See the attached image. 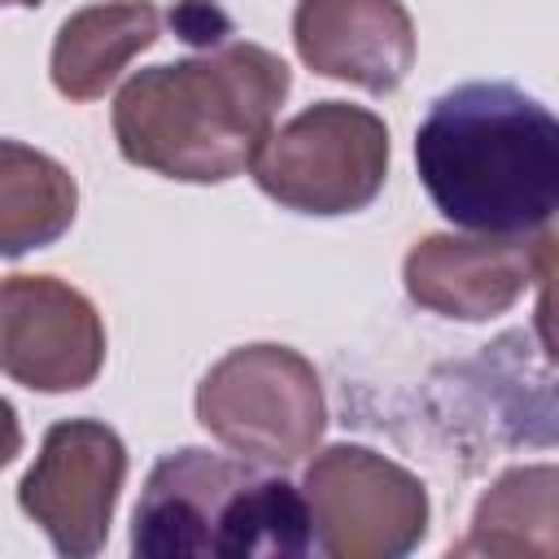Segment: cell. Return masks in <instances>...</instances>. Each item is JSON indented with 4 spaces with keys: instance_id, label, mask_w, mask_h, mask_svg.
Masks as SVG:
<instances>
[{
    "instance_id": "obj_1",
    "label": "cell",
    "mask_w": 559,
    "mask_h": 559,
    "mask_svg": "<svg viewBox=\"0 0 559 559\" xmlns=\"http://www.w3.org/2000/svg\"><path fill=\"white\" fill-rule=\"evenodd\" d=\"M288 87L284 57L231 39L131 74L114 96V140L140 170L179 183H223L249 170Z\"/></svg>"
},
{
    "instance_id": "obj_2",
    "label": "cell",
    "mask_w": 559,
    "mask_h": 559,
    "mask_svg": "<svg viewBox=\"0 0 559 559\" xmlns=\"http://www.w3.org/2000/svg\"><path fill=\"white\" fill-rule=\"evenodd\" d=\"M437 214L472 236H537L559 210V122L515 83H459L415 131Z\"/></svg>"
},
{
    "instance_id": "obj_3",
    "label": "cell",
    "mask_w": 559,
    "mask_h": 559,
    "mask_svg": "<svg viewBox=\"0 0 559 559\" xmlns=\"http://www.w3.org/2000/svg\"><path fill=\"white\" fill-rule=\"evenodd\" d=\"M306 550L310 511L301 489L253 467V459L201 445L157 459L131 515V555L140 559H284Z\"/></svg>"
},
{
    "instance_id": "obj_4",
    "label": "cell",
    "mask_w": 559,
    "mask_h": 559,
    "mask_svg": "<svg viewBox=\"0 0 559 559\" xmlns=\"http://www.w3.org/2000/svg\"><path fill=\"white\" fill-rule=\"evenodd\" d=\"M249 170L258 188L293 214H358L389 179V127L362 105L314 100L271 127Z\"/></svg>"
},
{
    "instance_id": "obj_5",
    "label": "cell",
    "mask_w": 559,
    "mask_h": 559,
    "mask_svg": "<svg viewBox=\"0 0 559 559\" xmlns=\"http://www.w3.org/2000/svg\"><path fill=\"white\" fill-rule=\"evenodd\" d=\"M201 428L240 459L288 467L306 459L328 424L323 384L310 358L288 345H240L197 384Z\"/></svg>"
},
{
    "instance_id": "obj_6",
    "label": "cell",
    "mask_w": 559,
    "mask_h": 559,
    "mask_svg": "<svg viewBox=\"0 0 559 559\" xmlns=\"http://www.w3.org/2000/svg\"><path fill=\"white\" fill-rule=\"evenodd\" d=\"M310 546L332 559H397L428 533V489L371 445H328L301 476Z\"/></svg>"
},
{
    "instance_id": "obj_7",
    "label": "cell",
    "mask_w": 559,
    "mask_h": 559,
    "mask_svg": "<svg viewBox=\"0 0 559 559\" xmlns=\"http://www.w3.org/2000/svg\"><path fill=\"white\" fill-rule=\"evenodd\" d=\"M127 480V445L100 419H61L44 432L17 485V507L44 528L57 555L87 559L105 546Z\"/></svg>"
},
{
    "instance_id": "obj_8",
    "label": "cell",
    "mask_w": 559,
    "mask_h": 559,
    "mask_svg": "<svg viewBox=\"0 0 559 559\" xmlns=\"http://www.w3.org/2000/svg\"><path fill=\"white\" fill-rule=\"evenodd\" d=\"M105 367L100 310L57 275L0 280V371L35 393L87 389Z\"/></svg>"
},
{
    "instance_id": "obj_9",
    "label": "cell",
    "mask_w": 559,
    "mask_h": 559,
    "mask_svg": "<svg viewBox=\"0 0 559 559\" xmlns=\"http://www.w3.org/2000/svg\"><path fill=\"white\" fill-rule=\"evenodd\" d=\"M550 227L537 236H424L402 262V284L415 306L480 323L550 280Z\"/></svg>"
},
{
    "instance_id": "obj_10",
    "label": "cell",
    "mask_w": 559,
    "mask_h": 559,
    "mask_svg": "<svg viewBox=\"0 0 559 559\" xmlns=\"http://www.w3.org/2000/svg\"><path fill=\"white\" fill-rule=\"evenodd\" d=\"M293 48L314 74L384 96L415 66V22L402 0H297Z\"/></svg>"
},
{
    "instance_id": "obj_11",
    "label": "cell",
    "mask_w": 559,
    "mask_h": 559,
    "mask_svg": "<svg viewBox=\"0 0 559 559\" xmlns=\"http://www.w3.org/2000/svg\"><path fill=\"white\" fill-rule=\"evenodd\" d=\"M162 35V13L148 0H100L70 13L57 26L48 74L66 100H100L118 74L153 48Z\"/></svg>"
},
{
    "instance_id": "obj_12",
    "label": "cell",
    "mask_w": 559,
    "mask_h": 559,
    "mask_svg": "<svg viewBox=\"0 0 559 559\" xmlns=\"http://www.w3.org/2000/svg\"><path fill=\"white\" fill-rule=\"evenodd\" d=\"M79 214L74 175L22 144L0 140V258H22L31 249L57 245Z\"/></svg>"
},
{
    "instance_id": "obj_13",
    "label": "cell",
    "mask_w": 559,
    "mask_h": 559,
    "mask_svg": "<svg viewBox=\"0 0 559 559\" xmlns=\"http://www.w3.org/2000/svg\"><path fill=\"white\" fill-rule=\"evenodd\" d=\"M555 467H511L476 502L454 555H550L555 550Z\"/></svg>"
},
{
    "instance_id": "obj_14",
    "label": "cell",
    "mask_w": 559,
    "mask_h": 559,
    "mask_svg": "<svg viewBox=\"0 0 559 559\" xmlns=\"http://www.w3.org/2000/svg\"><path fill=\"white\" fill-rule=\"evenodd\" d=\"M22 454V424L9 397H0V467H9Z\"/></svg>"
},
{
    "instance_id": "obj_15",
    "label": "cell",
    "mask_w": 559,
    "mask_h": 559,
    "mask_svg": "<svg viewBox=\"0 0 559 559\" xmlns=\"http://www.w3.org/2000/svg\"><path fill=\"white\" fill-rule=\"evenodd\" d=\"M44 0H0V9H39Z\"/></svg>"
}]
</instances>
